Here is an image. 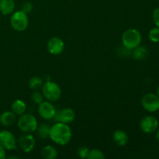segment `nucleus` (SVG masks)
<instances>
[{
    "label": "nucleus",
    "mask_w": 159,
    "mask_h": 159,
    "mask_svg": "<svg viewBox=\"0 0 159 159\" xmlns=\"http://www.w3.org/2000/svg\"><path fill=\"white\" fill-rule=\"evenodd\" d=\"M89 152V149L87 147L82 146V147L79 148L77 151L78 156L80 157L81 158H88Z\"/></svg>",
    "instance_id": "nucleus-23"
},
{
    "label": "nucleus",
    "mask_w": 159,
    "mask_h": 159,
    "mask_svg": "<svg viewBox=\"0 0 159 159\" xmlns=\"http://www.w3.org/2000/svg\"><path fill=\"white\" fill-rule=\"evenodd\" d=\"M71 130L67 124L58 122L50 127L49 138L58 145H65L71 139Z\"/></svg>",
    "instance_id": "nucleus-1"
},
{
    "label": "nucleus",
    "mask_w": 159,
    "mask_h": 159,
    "mask_svg": "<svg viewBox=\"0 0 159 159\" xmlns=\"http://www.w3.org/2000/svg\"><path fill=\"white\" fill-rule=\"evenodd\" d=\"M148 37L151 41H152L153 43L159 42V28L158 26L151 29V30L148 33Z\"/></svg>",
    "instance_id": "nucleus-22"
},
{
    "label": "nucleus",
    "mask_w": 159,
    "mask_h": 159,
    "mask_svg": "<svg viewBox=\"0 0 159 159\" xmlns=\"http://www.w3.org/2000/svg\"><path fill=\"white\" fill-rule=\"evenodd\" d=\"M43 96L41 93L37 91H34L33 93L32 96H31V99H32V101L34 103L40 104V102H43Z\"/></svg>",
    "instance_id": "nucleus-24"
},
{
    "label": "nucleus",
    "mask_w": 159,
    "mask_h": 159,
    "mask_svg": "<svg viewBox=\"0 0 159 159\" xmlns=\"http://www.w3.org/2000/svg\"><path fill=\"white\" fill-rule=\"evenodd\" d=\"M133 51V57H134L136 60L143 61L148 57V50L144 46L139 45V46L137 47L136 48H134Z\"/></svg>",
    "instance_id": "nucleus-18"
},
{
    "label": "nucleus",
    "mask_w": 159,
    "mask_h": 159,
    "mask_svg": "<svg viewBox=\"0 0 159 159\" xmlns=\"http://www.w3.org/2000/svg\"><path fill=\"white\" fill-rule=\"evenodd\" d=\"M15 9L14 0H0V12L3 15H9Z\"/></svg>",
    "instance_id": "nucleus-15"
},
{
    "label": "nucleus",
    "mask_w": 159,
    "mask_h": 159,
    "mask_svg": "<svg viewBox=\"0 0 159 159\" xmlns=\"http://www.w3.org/2000/svg\"><path fill=\"white\" fill-rule=\"evenodd\" d=\"M65 49V43L60 37H51L48 43V50L53 55H58L61 54Z\"/></svg>",
    "instance_id": "nucleus-10"
},
{
    "label": "nucleus",
    "mask_w": 159,
    "mask_h": 159,
    "mask_svg": "<svg viewBox=\"0 0 159 159\" xmlns=\"http://www.w3.org/2000/svg\"><path fill=\"white\" fill-rule=\"evenodd\" d=\"M5 158H6V152H5V148L0 144V159Z\"/></svg>",
    "instance_id": "nucleus-27"
},
{
    "label": "nucleus",
    "mask_w": 159,
    "mask_h": 159,
    "mask_svg": "<svg viewBox=\"0 0 159 159\" xmlns=\"http://www.w3.org/2000/svg\"><path fill=\"white\" fill-rule=\"evenodd\" d=\"M12 27L18 32L24 31L29 25V19L27 14L22 10L16 11L12 15L10 19Z\"/></svg>",
    "instance_id": "nucleus-5"
},
{
    "label": "nucleus",
    "mask_w": 159,
    "mask_h": 159,
    "mask_svg": "<svg viewBox=\"0 0 159 159\" xmlns=\"http://www.w3.org/2000/svg\"><path fill=\"white\" fill-rule=\"evenodd\" d=\"M128 135L125 131L117 130L113 134V140L115 144L119 146H124L128 142Z\"/></svg>",
    "instance_id": "nucleus-14"
},
{
    "label": "nucleus",
    "mask_w": 159,
    "mask_h": 159,
    "mask_svg": "<svg viewBox=\"0 0 159 159\" xmlns=\"http://www.w3.org/2000/svg\"><path fill=\"white\" fill-rule=\"evenodd\" d=\"M142 37L141 34L138 30L128 29L122 35V43L124 48L129 51H132L137 47L141 45Z\"/></svg>",
    "instance_id": "nucleus-2"
},
{
    "label": "nucleus",
    "mask_w": 159,
    "mask_h": 159,
    "mask_svg": "<svg viewBox=\"0 0 159 159\" xmlns=\"http://www.w3.org/2000/svg\"><path fill=\"white\" fill-rule=\"evenodd\" d=\"M105 158L103 152L99 149H92L89 152V159H103Z\"/></svg>",
    "instance_id": "nucleus-21"
},
{
    "label": "nucleus",
    "mask_w": 159,
    "mask_h": 159,
    "mask_svg": "<svg viewBox=\"0 0 159 159\" xmlns=\"http://www.w3.org/2000/svg\"><path fill=\"white\" fill-rule=\"evenodd\" d=\"M157 96H158L159 97V86H158V89H157Z\"/></svg>",
    "instance_id": "nucleus-29"
},
{
    "label": "nucleus",
    "mask_w": 159,
    "mask_h": 159,
    "mask_svg": "<svg viewBox=\"0 0 159 159\" xmlns=\"http://www.w3.org/2000/svg\"><path fill=\"white\" fill-rule=\"evenodd\" d=\"M21 10L26 14L31 12L33 10L32 3L30 2H24L23 5H22Z\"/></svg>",
    "instance_id": "nucleus-25"
},
{
    "label": "nucleus",
    "mask_w": 159,
    "mask_h": 159,
    "mask_svg": "<svg viewBox=\"0 0 159 159\" xmlns=\"http://www.w3.org/2000/svg\"><path fill=\"white\" fill-rule=\"evenodd\" d=\"M38 113L43 119L51 120L56 114L55 107L50 102H41L39 104Z\"/></svg>",
    "instance_id": "nucleus-9"
},
{
    "label": "nucleus",
    "mask_w": 159,
    "mask_h": 159,
    "mask_svg": "<svg viewBox=\"0 0 159 159\" xmlns=\"http://www.w3.org/2000/svg\"><path fill=\"white\" fill-rule=\"evenodd\" d=\"M141 105L148 112L157 111L159 110V97L154 93H147L141 99Z\"/></svg>",
    "instance_id": "nucleus-6"
},
{
    "label": "nucleus",
    "mask_w": 159,
    "mask_h": 159,
    "mask_svg": "<svg viewBox=\"0 0 159 159\" xmlns=\"http://www.w3.org/2000/svg\"><path fill=\"white\" fill-rule=\"evenodd\" d=\"M11 110L16 115L23 114L26 110V105L21 99H16L11 106Z\"/></svg>",
    "instance_id": "nucleus-16"
},
{
    "label": "nucleus",
    "mask_w": 159,
    "mask_h": 159,
    "mask_svg": "<svg viewBox=\"0 0 159 159\" xmlns=\"http://www.w3.org/2000/svg\"><path fill=\"white\" fill-rule=\"evenodd\" d=\"M28 84H29V87L31 89L37 90L41 88L42 85H43V81H42L41 78L39 77V76H34L30 79Z\"/></svg>",
    "instance_id": "nucleus-20"
},
{
    "label": "nucleus",
    "mask_w": 159,
    "mask_h": 159,
    "mask_svg": "<svg viewBox=\"0 0 159 159\" xmlns=\"http://www.w3.org/2000/svg\"><path fill=\"white\" fill-rule=\"evenodd\" d=\"M17 126L23 133L30 134L37 130L38 125L35 116L29 113H23L20 115L17 121Z\"/></svg>",
    "instance_id": "nucleus-3"
},
{
    "label": "nucleus",
    "mask_w": 159,
    "mask_h": 159,
    "mask_svg": "<svg viewBox=\"0 0 159 159\" xmlns=\"http://www.w3.org/2000/svg\"><path fill=\"white\" fill-rule=\"evenodd\" d=\"M152 18H153L154 23L159 28V7L154 9L152 13Z\"/></svg>",
    "instance_id": "nucleus-26"
},
{
    "label": "nucleus",
    "mask_w": 159,
    "mask_h": 159,
    "mask_svg": "<svg viewBox=\"0 0 159 159\" xmlns=\"http://www.w3.org/2000/svg\"><path fill=\"white\" fill-rule=\"evenodd\" d=\"M157 132H156V134H155V138H156L157 141L159 142V128L157 129Z\"/></svg>",
    "instance_id": "nucleus-28"
},
{
    "label": "nucleus",
    "mask_w": 159,
    "mask_h": 159,
    "mask_svg": "<svg viewBox=\"0 0 159 159\" xmlns=\"http://www.w3.org/2000/svg\"><path fill=\"white\" fill-rule=\"evenodd\" d=\"M18 144L20 148L26 153H29L34 148L36 144V141L34 137L30 134H23L19 138Z\"/></svg>",
    "instance_id": "nucleus-11"
},
{
    "label": "nucleus",
    "mask_w": 159,
    "mask_h": 159,
    "mask_svg": "<svg viewBox=\"0 0 159 159\" xmlns=\"http://www.w3.org/2000/svg\"><path fill=\"white\" fill-rule=\"evenodd\" d=\"M41 155L45 159H55L57 157V151L51 145H47L42 149Z\"/></svg>",
    "instance_id": "nucleus-17"
},
{
    "label": "nucleus",
    "mask_w": 159,
    "mask_h": 159,
    "mask_svg": "<svg viewBox=\"0 0 159 159\" xmlns=\"http://www.w3.org/2000/svg\"><path fill=\"white\" fill-rule=\"evenodd\" d=\"M42 93L43 97L48 101L55 102L60 99L61 96V89L56 82H47L42 85Z\"/></svg>",
    "instance_id": "nucleus-4"
},
{
    "label": "nucleus",
    "mask_w": 159,
    "mask_h": 159,
    "mask_svg": "<svg viewBox=\"0 0 159 159\" xmlns=\"http://www.w3.org/2000/svg\"><path fill=\"white\" fill-rule=\"evenodd\" d=\"M159 123L158 119L153 116H144L140 122V128L143 132L152 134L156 131L158 128Z\"/></svg>",
    "instance_id": "nucleus-8"
},
{
    "label": "nucleus",
    "mask_w": 159,
    "mask_h": 159,
    "mask_svg": "<svg viewBox=\"0 0 159 159\" xmlns=\"http://www.w3.org/2000/svg\"><path fill=\"white\" fill-rule=\"evenodd\" d=\"M0 144L5 150H15L17 148V141L12 132L9 130L0 131Z\"/></svg>",
    "instance_id": "nucleus-7"
},
{
    "label": "nucleus",
    "mask_w": 159,
    "mask_h": 159,
    "mask_svg": "<svg viewBox=\"0 0 159 159\" xmlns=\"http://www.w3.org/2000/svg\"><path fill=\"white\" fill-rule=\"evenodd\" d=\"M16 115L12 111L3 112L0 115V123L6 127L12 125L16 122Z\"/></svg>",
    "instance_id": "nucleus-13"
},
{
    "label": "nucleus",
    "mask_w": 159,
    "mask_h": 159,
    "mask_svg": "<svg viewBox=\"0 0 159 159\" xmlns=\"http://www.w3.org/2000/svg\"><path fill=\"white\" fill-rule=\"evenodd\" d=\"M75 118V113L71 108L62 109L61 111L59 112L58 115H57V120H59V122L67 124L73 122Z\"/></svg>",
    "instance_id": "nucleus-12"
},
{
    "label": "nucleus",
    "mask_w": 159,
    "mask_h": 159,
    "mask_svg": "<svg viewBox=\"0 0 159 159\" xmlns=\"http://www.w3.org/2000/svg\"><path fill=\"white\" fill-rule=\"evenodd\" d=\"M37 134L41 139H47L49 138L50 126L47 124H42L40 126H37Z\"/></svg>",
    "instance_id": "nucleus-19"
}]
</instances>
